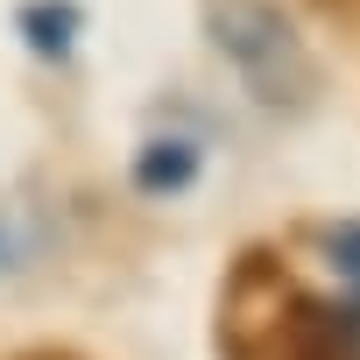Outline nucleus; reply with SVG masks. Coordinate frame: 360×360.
I'll list each match as a JSON object with an SVG mask.
<instances>
[{
  "instance_id": "20e7f679",
  "label": "nucleus",
  "mask_w": 360,
  "mask_h": 360,
  "mask_svg": "<svg viewBox=\"0 0 360 360\" xmlns=\"http://www.w3.org/2000/svg\"><path fill=\"white\" fill-rule=\"evenodd\" d=\"M198 141L191 134H155V141H141L134 148V191H148V198H176V191H191L198 184Z\"/></svg>"
},
{
  "instance_id": "39448f33",
  "label": "nucleus",
  "mask_w": 360,
  "mask_h": 360,
  "mask_svg": "<svg viewBox=\"0 0 360 360\" xmlns=\"http://www.w3.org/2000/svg\"><path fill=\"white\" fill-rule=\"evenodd\" d=\"M318 240H325V255H332V269H346V276L360 283V219H339V226H325Z\"/></svg>"
},
{
  "instance_id": "7ed1b4c3",
  "label": "nucleus",
  "mask_w": 360,
  "mask_h": 360,
  "mask_svg": "<svg viewBox=\"0 0 360 360\" xmlns=\"http://www.w3.org/2000/svg\"><path fill=\"white\" fill-rule=\"evenodd\" d=\"M15 36L29 43V57L64 64L78 50V36H85V8H78V0H22V8H15Z\"/></svg>"
},
{
  "instance_id": "423d86ee",
  "label": "nucleus",
  "mask_w": 360,
  "mask_h": 360,
  "mask_svg": "<svg viewBox=\"0 0 360 360\" xmlns=\"http://www.w3.org/2000/svg\"><path fill=\"white\" fill-rule=\"evenodd\" d=\"M22 360H78V353H64V346H36V353H22Z\"/></svg>"
},
{
  "instance_id": "f257e3e1",
  "label": "nucleus",
  "mask_w": 360,
  "mask_h": 360,
  "mask_svg": "<svg viewBox=\"0 0 360 360\" xmlns=\"http://www.w3.org/2000/svg\"><path fill=\"white\" fill-rule=\"evenodd\" d=\"M219 353L226 360H360V304L304 297L276 255H240L226 304H219Z\"/></svg>"
},
{
  "instance_id": "f03ea898",
  "label": "nucleus",
  "mask_w": 360,
  "mask_h": 360,
  "mask_svg": "<svg viewBox=\"0 0 360 360\" xmlns=\"http://www.w3.org/2000/svg\"><path fill=\"white\" fill-rule=\"evenodd\" d=\"M205 36L269 113H304L325 85L311 43L276 0H205Z\"/></svg>"
}]
</instances>
